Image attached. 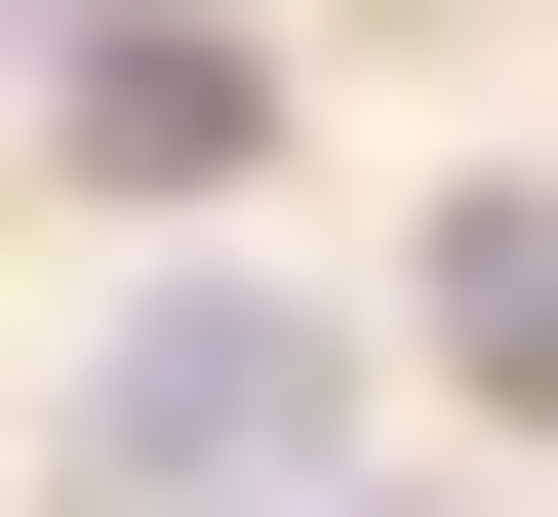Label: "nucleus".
<instances>
[{
	"label": "nucleus",
	"instance_id": "f03ea898",
	"mask_svg": "<svg viewBox=\"0 0 558 517\" xmlns=\"http://www.w3.org/2000/svg\"><path fill=\"white\" fill-rule=\"evenodd\" d=\"M399 319H439V398H558V160H478L439 239H399Z\"/></svg>",
	"mask_w": 558,
	"mask_h": 517
},
{
	"label": "nucleus",
	"instance_id": "f257e3e1",
	"mask_svg": "<svg viewBox=\"0 0 558 517\" xmlns=\"http://www.w3.org/2000/svg\"><path fill=\"white\" fill-rule=\"evenodd\" d=\"M319 398H360V358L279 319V279H160V319L81 358V517H279V478H319Z\"/></svg>",
	"mask_w": 558,
	"mask_h": 517
},
{
	"label": "nucleus",
	"instance_id": "7ed1b4c3",
	"mask_svg": "<svg viewBox=\"0 0 558 517\" xmlns=\"http://www.w3.org/2000/svg\"><path fill=\"white\" fill-rule=\"evenodd\" d=\"M240 120H279V81L199 40V0H160V40H81V160H120V199H240Z\"/></svg>",
	"mask_w": 558,
	"mask_h": 517
}]
</instances>
